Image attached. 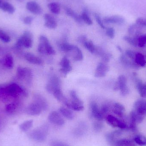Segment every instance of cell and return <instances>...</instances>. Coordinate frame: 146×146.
<instances>
[{"label": "cell", "mask_w": 146, "mask_h": 146, "mask_svg": "<svg viewBox=\"0 0 146 146\" xmlns=\"http://www.w3.org/2000/svg\"><path fill=\"white\" fill-rule=\"evenodd\" d=\"M135 61L137 65L143 67L145 66L146 61L144 55L141 53H137L135 54Z\"/></svg>", "instance_id": "cell-30"}, {"label": "cell", "mask_w": 146, "mask_h": 146, "mask_svg": "<svg viewBox=\"0 0 146 146\" xmlns=\"http://www.w3.org/2000/svg\"><path fill=\"white\" fill-rule=\"evenodd\" d=\"M94 18H95V19H96V21L97 23H98L100 26L103 28V29H105L106 27L104 25V22H103V21L101 19V18H100V15L97 13L94 14Z\"/></svg>", "instance_id": "cell-46"}, {"label": "cell", "mask_w": 146, "mask_h": 146, "mask_svg": "<svg viewBox=\"0 0 146 146\" xmlns=\"http://www.w3.org/2000/svg\"><path fill=\"white\" fill-rule=\"evenodd\" d=\"M106 34L108 37L111 38H114L115 37V30L112 27H109L106 30Z\"/></svg>", "instance_id": "cell-48"}, {"label": "cell", "mask_w": 146, "mask_h": 146, "mask_svg": "<svg viewBox=\"0 0 146 146\" xmlns=\"http://www.w3.org/2000/svg\"><path fill=\"white\" fill-rule=\"evenodd\" d=\"M55 98L60 102L65 105V104L68 101L67 99L64 96L61 89H59L55 91L53 94Z\"/></svg>", "instance_id": "cell-28"}, {"label": "cell", "mask_w": 146, "mask_h": 146, "mask_svg": "<svg viewBox=\"0 0 146 146\" xmlns=\"http://www.w3.org/2000/svg\"><path fill=\"white\" fill-rule=\"evenodd\" d=\"M48 7L53 13L59 14L60 12V7L57 3L53 2L48 4Z\"/></svg>", "instance_id": "cell-32"}, {"label": "cell", "mask_w": 146, "mask_h": 146, "mask_svg": "<svg viewBox=\"0 0 146 146\" xmlns=\"http://www.w3.org/2000/svg\"><path fill=\"white\" fill-rule=\"evenodd\" d=\"M82 18V21H84L86 24L88 25H92L93 22L91 18L89 17L88 14L86 12H83L81 15Z\"/></svg>", "instance_id": "cell-42"}, {"label": "cell", "mask_w": 146, "mask_h": 146, "mask_svg": "<svg viewBox=\"0 0 146 146\" xmlns=\"http://www.w3.org/2000/svg\"><path fill=\"white\" fill-rule=\"evenodd\" d=\"M0 39L5 43L9 42L11 40L9 36L1 29H0Z\"/></svg>", "instance_id": "cell-40"}, {"label": "cell", "mask_w": 146, "mask_h": 146, "mask_svg": "<svg viewBox=\"0 0 146 146\" xmlns=\"http://www.w3.org/2000/svg\"><path fill=\"white\" fill-rule=\"evenodd\" d=\"M103 21L106 24H115L122 25L125 22V19L119 15H115L110 17H105Z\"/></svg>", "instance_id": "cell-16"}, {"label": "cell", "mask_w": 146, "mask_h": 146, "mask_svg": "<svg viewBox=\"0 0 146 146\" xmlns=\"http://www.w3.org/2000/svg\"><path fill=\"white\" fill-rule=\"evenodd\" d=\"M48 131V127L47 125H44L32 130L28 133L27 135L33 140L37 142H43L46 139Z\"/></svg>", "instance_id": "cell-2"}, {"label": "cell", "mask_w": 146, "mask_h": 146, "mask_svg": "<svg viewBox=\"0 0 146 146\" xmlns=\"http://www.w3.org/2000/svg\"><path fill=\"white\" fill-rule=\"evenodd\" d=\"M135 111L141 115L146 114V100L140 99L137 100L134 105Z\"/></svg>", "instance_id": "cell-13"}, {"label": "cell", "mask_w": 146, "mask_h": 146, "mask_svg": "<svg viewBox=\"0 0 146 146\" xmlns=\"http://www.w3.org/2000/svg\"><path fill=\"white\" fill-rule=\"evenodd\" d=\"M17 76L19 79L25 80L27 84L31 83L33 73L31 70L29 68L19 67L17 70Z\"/></svg>", "instance_id": "cell-4"}, {"label": "cell", "mask_w": 146, "mask_h": 146, "mask_svg": "<svg viewBox=\"0 0 146 146\" xmlns=\"http://www.w3.org/2000/svg\"><path fill=\"white\" fill-rule=\"evenodd\" d=\"M91 109L92 115L97 121H102L104 120V116L99 109L96 103L92 102L91 103Z\"/></svg>", "instance_id": "cell-17"}, {"label": "cell", "mask_w": 146, "mask_h": 146, "mask_svg": "<svg viewBox=\"0 0 146 146\" xmlns=\"http://www.w3.org/2000/svg\"><path fill=\"white\" fill-rule=\"evenodd\" d=\"M87 41V38L85 36H81L78 39V42L80 43H82L83 44H84V43L86 42Z\"/></svg>", "instance_id": "cell-56"}, {"label": "cell", "mask_w": 146, "mask_h": 146, "mask_svg": "<svg viewBox=\"0 0 146 146\" xmlns=\"http://www.w3.org/2000/svg\"><path fill=\"white\" fill-rule=\"evenodd\" d=\"M140 26L136 24L130 26L128 28L129 33L133 35V37L138 38L141 36Z\"/></svg>", "instance_id": "cell-25"}, {"label": "cell", "mask_w": 146, "mask_h": 146, "mask_svg": "<svg viewBox=\"0 0 146 146\" xmlns=\"http://www.w3.org/2000/svg\"><path fill=\"white\" fill-rule=\"evenodd\" d=\"M59 111L62 115L68 120H72L74 117V113L69 109L64 107H61L59 109Z\"/></svg>", "instance_id": "cell-27"}, {"label": "cell", "mask_w": 146, "mask_h": 146, "mask_svg": "<svg viewBox=\"0 0 146 146\" xmlns=\"http://www.w3.org/2000/svg\"><path fill=\"white\" fill-rule=\"evenodd\" d=\"M73 51H74V60L76 61H80L83 60V54L81 50L77 46H74Z\"/></svg>", "instance_id": "cell-29"}, {"label": "cell", "mask_w": 146, "mask_h": 146, "mask_svg": "<svg viewBox=\"0 0 146 146\" xmlns=\"http://www.w3.org/2000/svg\"><path fill=\"white\" fill-rule=\"evenodd\" d=\"M109 71V67L104 62H101L97 66L94 76L96 77H104Z\"/></svg>", "instance_id": "cell-15"}, {"label": "cell", "mask_w": 146, "mask_h": 146, "mask_svg": "<svg viewBox=\"0 0 146 146\" xmlns=\"http://www.w3.org/2000/svg\"><path fill=\"white\" fill-rule=\"evenodd\" d=\"M130 124L129 128L133 131H135L137 129V124L143 121L144 119L143 115H139L135 110L131 111L129 115Z\"/></svg>", "instance_id": "cell-8"}, {"label": "cell", "mask_w": 146, "mask_h": 146, "mask_svg": "<svg viewBox=\"0 0 146 146\" xmlns=\"http://www.w3.org/2000/svg\"><path fill=\"white\" fill-rule=\"evenodd\" d=\"M26 7L28 11L35 15L40 14L42 12V9L40 5L34 1L28 2Z\"/></svg>", "instance_id": "cell-14"}, {"label": "cell", "mask_w": 146, "mask_h": 146, "mask_svg": "<svg viewBox=\"0 0 146 146\" xmlns=\"http://www.w3.org/2000/svg\"><path fill=\"white\" fill-rule=\"evenodd\" d=\"M123 39L126 42H127L129 44L134 46L138 45V38H136L132 37L129 36H125L123 37Z\"/></svg>", "instance_id": "cell-38"}, {"label": "cell", "mask_w": 146, "mask_h": 146, "mask_svg": "<svg viewBox=\"0 0 146 146\" xmlns=\"http://www.w3.org/2000/svg\"><path fill=\"white\" fill-rule=\"evenodd\" d=\"M33 120L25 121L20 125V129L23 132H27L33 127Z\"/></svg>", "instance_id": "cell-31"}, {"label": "cell", "mask_w": 146, "mask_h": 146, "mask_svg": "<svg viewBox=\"0 0 146 146\" xmlns=\"http://www.w3.org/2000/svg\"><path fill=\"white\" fill-rule=\"evenodd\" d=\"M127 79L125 76L123 75H120L118 77L117 82L114 86V90L120 89L121 90V94L123 96H126L129 93V90L127 86Z\"/></svg>", "instance_id": "cell-6"}, {"label": "cell", "mask_w": 146, "mask_h": 146, "mask_svg": "<svg viewBox=\"0 0 146 146\" xmlns=\"http://www.w3.org/2000/svg\"><path fill=\"white\" fill-rule=\"evenodd\" d=\"M135 54L134 52L132 50H127L126 51V56L129 58V59H131V60H135Z\"/></svg>", "instance_id": "cell-50"}, {"label": "cell", "mask_w": 146, "mask_h": 146, "mask_svg": "<svg viewBox=\"0 0 146 146\" xmlns=\"http://www.w3.org/2000/svg\"><path fill=\"white\" fill-rule=\"evenodd\" d=\"M60 65L62 67V68L60 69V72L64 76H66L72 69L70 61L66 57H64L62 58L60 62Z\"/></svg>", "instance_id": "cell-12"}, {"label": "cell", "mask_w": 146, "mask_h": 146, "mask_svg": "<svg viewBox=\"0 0 146 146\" xmlns=\"http://www.w3.org/2000/svg\"></svg>", "instance_id": "cell-60"}, {"label": "cell", "mask_w": 146, "mask_h": 146, "mask_svg": "<svg viewBox=\"0 0 146 146\" xmlns=\"http://www.w3.org/2000/svg\"><path fill=\"white\" fill-rule=\"evenodd\" d=\"M84 47L91 53H95L96 48L92 41H87L84 43Z\"/></svg>", "instance_id": "cell-36"}, {"label": "cell", "mask_w": 146, "mask_h": 146, "mask_svg": "<svg viewBox=\"0 0 146 146\" xmlns=\"http://www.w3.org/2000/svg\"><path fill=\"white\" fill-rule=\"evenodd\" d=\"M109 110H110V107L106 104L103 105L101 107V110H100L101 112H102L104 116L105 115H106L108 113Z\"/></svg>", "instance_id": "cell-52"}, {"label": "cell", "mask_w": 146, "mask_h": 146, "mask_svg": "<svg viewBox=\"0 0 146 146\" xmlns=\"http://www.w3.org/2000/svg\"><path fill=\"white\" fill-rule=\"evenodd\" d=\"M34 102L36 103L42 108V110H45L48 108V103L44 97L39 94H35L34 96Z\"/></svg>", "instance_id": "cell-21"}, {"label": "cell", "mask_w": 146, "mask_h": 146, "mask_svg": "<svg viewBox=\"0 0 146 146\" xmlns=\"http://www.w3.org/2000/svg\"><path fill=\"white\" fill-rule=\"evenodd\" d=\"M45 22L44 26L49 29H53L56 28L57 24L55 19L51 15L45 14L44 15Z\"/></svg>", "instance_id": "cell-19"}, {"label": "cell", "mask_w": 146, "mask_h": 146, "mask_svg": "<svg viewBox=\"0 0 146 146\" xmlns=\"http://www.w3.org/2000/svg\"><path fill=\"white\" fill-rule=\"evenodd\" d=\"M50 146H70L68 144L60 141H54L50 144Z\"/></svg>", "instance_id": "cell-47"}, {"label": "cell", "mask_w": 146, "mask_h": 146, "mask_svg": "<svg viewBox=\"0 0 146 146\" xmlns=\"http://www.w3.org/2000/svg\"><path fill=\"white\" fill-rule=\"evenodd\" d=\"M42 111L41 107L35 102L29 104L25 110L27 114L31 116L38 115L42 113Z\"/></svg>", "instance_id": "cell-11"}, {"label": "cell", "mask_w": 146, "mask_h": 146, "mask_svg": "<svg viewBox=\"0 0 146 146\" xmlns=\"http://www.w3.org/2000/svg\"><path fill=\"white\" fill-rule=\"evenodd\" d=\"M27 94L25 88L15 83H11L5 86H0V95L6 94L13 98L20 95L27 96Z\"/></svg>", "instance_id": "cell-1"}, {"label": "cell", "mask_w": 146, "mask_h": 146, "mask_svg": "<svg viewBox=\"0 0 146 146\" xmlns=\"http://www.w3.org/2000/svg\"><path fill=\"white\" fill-rule=\"evenodd\" d=\"M0 9L3 11L9 14L13 13L15 10V8L12 4L6 1L3 2Z\"/></svg>", "instance_id": "cell-26"}, {"label": "cell", "mask_w": 146, "mask_h": 146, "mask_svg": "<svg viewBox=\"0 0 146 146\" xmlns=\"http://www.w3.org/2000/svg\"><path fill=\"white\" fill-rule=\"evenodd\" d=\"M17 108V105L14 103L9 104L6 106V110L7 112L9 113H13L15 111Z\"/></svg>", "instance_id": "cell-45"}, {"label": "cell", "mask_w": 146, "mask_h": 146, "mask_svg": "<svg viewBox=\"0 0 146 146\" xmlns=\"http://www.w3.org/2000/svg\"><path fill=\"white\" fill-rule=\"evenodd\" d=\"M117 48H118V49L119 50H120V51H121V47H120L119 46H117Z\"/></svg>", "instance_id": "cell-57"}, {"label": "cell", "mask_w": 146, "mask_h": 146, "mask_svg": "<svg viewBox=\"0 0 146 146\" xmlns=\"http://www.w3.org/2000/svg\"><path fill=\"white\" fill-rule=\"evenodd\" d=\"M102 60L104 63L109 62L111 58V55L110 54H104L102 56Z\"/></svg>", "instance_id": "cell-53"}, {"label": "cell", "mask_w": 146, "mask_h": 146, "mask_svg": "<svg viewBox=\"0 0 146 146\" xmlns=\"http://www.w3.org/2000/svg\"><path fill=\"white\" fill-rule=\"evenodd\" d=\"M134 142L140 146H146V137L143 135H137L135 138Z\"/></svg>", "instance_id": "cell-35"}, {"label": "cell", "mask_w": 146, "mask_h": 146, "mask_svg": "<svg viewBox=\"0 0 146 146\" xmlns=\"http://www.w3.org/2000/svg\"><path fill=\"white\" fill-rule=\"evenodd\" d=\"M122 133V132L121 130H117L107 134L106 138L109 145H111L117 139V137L121 135Z\"/></svg>", "instance_id": "cell-20"}, {"label": "cell", "mask_w": 146, "mask_h": 146, "mask_svg": "<svg viewBox=\"0 0 146 146\" xmlns=\"http://www.w3.org/2000/svg\"><path fill=\"white\" fill-rule=\"evenodd\" d=\"M121 62L122 63H123L124 65H126L127 66H129L130 67H136V66H135L134 64H133V62H131V61L129 60V58H128L126 55H122L121 56Z\"/></svg>", "instance_id": "cell-39"}, {"label": "cell", "mask_w": 146, "mask_h": 146, "mask_svg": "<svg viewBox=\"0 0 146 146\" xmlns=\"http://www.w3.org/2000/svg\"><path fill=\"white\" fill-rule=\"evenodd\" d=\"M39 43L43 46L45 51V54L51 55L55 54V51L50 45L48 39L46 36L43 35L40 36L39 37Z\"/></svg>", "instance_id": "cell-10"}, {"label": "cell", "mask_w": 146, "mask_h": 146, "mask_svg": "<svg viewBox=\"0 0 146 146\" xmlns=\"http://www.w3.org/2000/svg\"><path fill=\"white\" fill-rule=\"evenodd\" d=\"M33 21V18L31 16H27L23 19L24 23L26 25H31Z\"/></svg>", "instance_id": "cell-55"}, {"label": "cell", "mask_w": 146, "mask_h": 146, "mask_svg": "<svg viewBox=\"0 0 146 146\" xmlns=\"http://www.w3.org/2000/svg\"><path fill=\"white\" fill-rule=\"evenodd\" d=\"M104 125L101 121H97L94 123L93 127L94 131L96 132H100L104 128Z\"/></svg>", "instance_id": "cell-41"}, {"label": "cell", "mask_w": 146, "mask_h": 146, "mask_svg": "<svg viewBox=\"0 0 146 146\" xmlns=\"http://www.w3.org/2000/svg\"><path fill=\"white\" fill-rule=\"evenodd\" d=\"M134 141L128 139H120L116 140L110 146H135Z\"/></svg>", "instance_id": "cell-22"}, {"label": "cell", "mask_w": 146, "mask_h": 146, "mask_svg": "<svg viewBox=\"0 0 146 146\" xmlns=\"http://www.w3.org/2000/svg\"><path fill=\"white\" fill-rule=\"evenodd\" d=\"M113 108L118 110L123 111V112H124L125 111L124 106H123L122 104H120V103H116L114 104V108Z\"/></svg>", "instance_id": "cell-51"}, {"label": "cell", "mask_w": 146, "mask_h": 146, "mask_svg": "<svg viewBox=\"0 0 146 146\" xmlns=\"http://www.w3.org/2000/svg\"><path fill=\"white\" fill-rule=\"evenodd\" d=\"M60 48L62 51L64 52H68L72 51L74 49V45L69 44L67 43H62L60 45Z\"/></svg>", "instance_id": "cell-37"}, {"label": "cell", "mask_w": 146, "mask_h": 146, "mask_svg": "<svg viewBox=\"0 0 146 146\" xmlns=\"http://www.w3.org/2000/svg\"><path fill=\"white\" fill-rule=\"evenodd\" d=\"M70 95L72 98L71 102L73 104H76L79 105L83 106V103L77 96L76 92L74 90H72L70 92Z\"/></svg>", "instance_id": "cell-33"}, {"label": "cell", "mask_w": 146, "mask_h": 146, "mask_svg": "<svg viewBox=\"0 0 146 146\" xmlns=\"http://www.w3.org/2000/svg\"><path fill=\"white\" fill-rule=\"evenodd\" d=\"M113 113L115 114L117 116L120 117H124V113L123 111H121L118 110H116V109H114L113 108L112 110Z\"/></svg>", "instance_id": "cell-54"}, {"label": "cell", "mask_w": 146, "mask_h": 146, "mask_svg": "<svg viewBox=\"0 0 146 146\" xmlns=\"http://www.w3.org/2000/svg\"><path fill=\"white\" fill-rule=\"evenodd\" d=\"M136 24L140 26L146 27V19L139 18L136 19Z\"/></svg>", "instance_id": "cell-49"}, {"label": "cell", "mask_w": 146, "mask_h": 146, "mask_svg": "<svg viewBox=\"0 0 146 146\" xmlns=\"http://www.w3.org/2000/svg\"><path fill=\"white\" fill-rule=\"evenodd\" d=\"M65 11L66 12L67 15L69 17H72L76 22L79 24H82L83 22L81 15L76 14L74 10L69 8L66 7L65 9Z\"/></svg>", "instance_id": "cell-23"}, {"label": "cell", "mask_w": 146, "mask_h": 146, "mask_svg": "<svg viewBox=\"0 0 146 146\" xmlns=\"http://www.w3.org/2000/svg\"><path fill=\"white\" fill-rule=\"evenodd\" d=\"M3 0H0V7H1V6L2 4L3 3Z\"/></svg>", "instance_id": "cell-58"}, {"label": "cell", "mask_w": 146, "mask_h": 146, "mask_svg": "<svg viewBox=\"0 0 146 146\" xmlns=\"http://www.w3.org/2000/svg\"><path fill=\"white\" fill-rule=\"evenodd\" d=\"M48 120L51 123L57 126H62L65 123V120L60 113L56 111H52L49 114Z\"/></svg>", "instance_id": "cell-9"}, {"label": "cell", "mask_w": 146, "mask_h": 146, "mask_svg": "<svg viewBox=\"0 0 146 146\" xmlns=\"http://www.w3.org/2000/svg\"><path fill=\"white\" fill-rule=\"evenodd\" d=\"M25 59L32 64L42 66L43 64L42 59L31 53H27L24 55Z\"/></svg>", "instance_id": "cell-18"}, {"label": "cell", "mask_w": 146, "mask_h": 146, "mask_svg": "<svg viewBox=\"0 0 146 146\" xmlns=\"http://www.w3.org/2000/svg\"><path fill=\"white\" fill-rule=\"evenodd\" d=\"M32 45V34L29 31H26L17 40L15 44V47L19 49L23 47L29 48H31Z\"/></svg>", "instance_id": "cell-3"}, {"label": "cell", "mask_w": 146, "mask_h": 146, "mask_svg": "<svg viewBox=\"0 0 146 146\" xmlns=\"http://www.w3.org/2000/svg\"><path fill=\"white\" fill-rule=\"evenodd\" d=\"M138 45L139 47H144L146 44V35H141L138 38Z\"/></svg>", "instance_id": "cell-44"}, {"label": "cell", "mask_w": 146, "mask_h": 146, "mask_svg": "<svg viewBox=\"0 0 146 146\" xmlns=\"http://www.w3.org/2000/svg\"><path fill=\"white\" fill-rule=\"evenodd\" d=\"M61 81L57 76H54L50 78L46 85L47 91L50 94H54L55 91L61 89Z\"/></svg>", "instance_id": "cell-7"}, {"label": "cell", "mask_w": 146, "mask_h": 146, "mask_svg": "<svg viewBox=\"0 0 146 146\" xmlns=\"http://www.w3.org/2000/svg\"><path fill=\"white\" fill-rule=\"evenodd\" d=\"M136 88L139 91V93L141 97L146 98V84L142 83Z\"/></svg>", "instance_id": "cell-43"}, {"label": "cell", "mask_w": 146, "mask_h": 146, "mask_svg": "<svg viewBox=\"0 0 146 146\" xmlns=\"http://www.w3.org/2000/svg\"><path fill=\"white\" fill-rule=\"evenodd\" d=\"M0 63L9 69H12L13 66V59L12 55L7 54L5 58L3 60H0Z\"/></svg>", "instance_id": "cell-24"}, {"label": "cell", "mask_w": 146, "mask_h": 146, "mask_svg": "<svg viewBox=\"0 0 146 146\" xmlns=\"http://www.w3.org/2000/svg\"><path fill=\"white\" fill-rule=\"evenodd\" d=\"M106 121L109 125L113 128H118L121 129H126L128 128L127 123L112 115L106 116Z\"/></svg>", "instance_id": "cell-5"}, {"label": "cell", "mask_w": 146, "mask_h": 146, "mask_svg": "<svg viewBox=\"0 0 146 146\" xmlns=\"http://www.w3.org/2000/svg\"><path fill=\"white\" fill-rule=\"evenodd\" d=\"M65 105L69 109L76 111H81L84 110V108L83 106L73 104L72 102H69L68 101L65 104Z\"/></svg>", "instance_id": "cell-34"}, {"label": "cell", "mask_w": 146, "mask_h": 146, "mask_svg": "<svg viewBox=\"0 0 146 146\" xmlns=\"http://www.w3.org/2000/svg\"><path fill=\"white\" fill-rule=\"evenodd\" d=\"M17 1H19L20 2H22L23 1H24V0H17Z\"/></svg>", "instance_id": "cell-59"}]
</instances>
